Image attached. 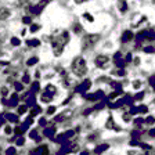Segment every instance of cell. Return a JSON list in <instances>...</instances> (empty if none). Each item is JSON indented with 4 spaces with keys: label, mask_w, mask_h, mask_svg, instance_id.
Returning <instances> with one entry per match:
<instances>
[{
    "label": "cell",
    "mask_w": 155,
    "mask_h": 155,
    "mask_svg": "<svg viewBox=\"0 0 155 155\" xmlns=\"http://www.w3.org/2000/svg\"><path fill=\"white\" fill-rule=\"evenodd\" d=\"M68 42V33H62V35H57L53 40V48H54V54L60 55L62 53V48L65 46V43Z\"/></svg>",
    "instance_id": "cell-1"
},
{
    "label": "cell",
    "mask_w": 155,
    "mask_h": 155,
    "mask_svg": "<svg viewBox=\"0 0 155 155\" xmlns=\"http://www.w3.org/2000/svg\"><path fill=\"white\" fill-rule=\"evenodd\" d=\"M72 71L76 76H85L86 72H87V66H86V62L82 57H76L74 62H72Z\"/></svg>",
    "instance_id": "cell-2"
},
{
    "label": "cell",
    "mask_w": 155,
    "mask_h": 155,
    "mask_svg": "<svg viewBox=\"0 0 155 155\" xmlns=\"http://www.w3.org/2000/svg\"><path fill=\"white\" fill-rule=\"evenodd\" d=\"M100 39L98 35H86L82 40V44H83V48H87V47H92L97 43V40Z\"/></svg>",
    "instance_id": "cell-3"
},
{
    "label": "cell",
    "mask_w": 155,
    "mask_h": 155,
    "mask_svg": "<svg viewBox=\"0 0 155 155\" xmlns=\"http://www.w3.org/2000/svg\"><path fill=\"white\" fill-rule=\"evenodd\" d=\"M10 15H11V11L8 8H6V7H1L0 8V22L4 21V19H7Z\"/></svg>",
    "instance_id": "cell-4"
},
{
    "label": "cell",
    "mask_w": 155,
    "mask_h": 155,
    "mask_svg": "<svg viewBox=\"0 0 155 155\" xmlns=\"http://www.w3.org/2000/svg\"><path fill=\"white\" fill-rule=\"evenodd\" d=\"M107 61H108V57H105V55H100V57L96 58V64L100 65V66H103V64L107 62Z\"/></svg>",
    "instance_id": "cell-5"
}]
</instances>
